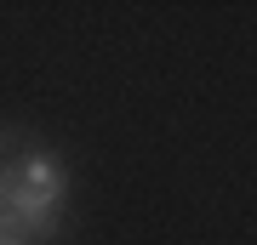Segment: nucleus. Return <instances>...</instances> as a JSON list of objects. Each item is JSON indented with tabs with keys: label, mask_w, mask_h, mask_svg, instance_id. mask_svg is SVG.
Here are the masks:
<instances>
[{
	"label": "nucleus",
	"mask_w": 257,
	"mask_h": 245,
	"mask_svg": "<svg viewBox=\"0 0 257 245\" xmlns=\"http://www.w3.org/2000/svg\"><path fill=\"white\" fill-rule=\"evenodd\" d=\"M0 245H29V239H23V234H18V228H12L6 217H0Z\"/></svg>",
	"instance_id": "2"
},
{
	"label": "nucleus",
	"mask_w": 257,
	"mask_h": 245,
	"mask_svg": "<svg viewBox=\"0 0 257 245\" xmlns=\"http://www.w3.org/2000/svg\"><path fill=\"white\" fill-rule=\"evenodd\" d=\"M0 182H6V188H18V194H29V200H40L46 211H57V205H63V194H69V171H63V160L46 154V148L23 154L12 171H0Z\"/></svg>",
	"instance_id": "1"
}]
</instances>
